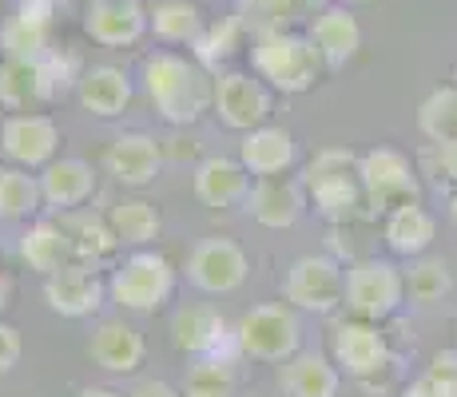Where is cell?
I'll use <instances>...</instances> for the list:
<instances>
[{
	"label": "cell",
	"mask_w": 457,
	"mask_h": 397,
	"mask_svg": "<svg viewBox=\"0 0 457 397\" xmlns=\"http://www.w3.org/2000/svg\"><path fill=\"white\" fill-rule=\"evenodd\" d=\"M144 92L167 128H195L215 103V76L179 52H155L144 64Z\"/></svg>",
	"instance_id": "obj_1"
},
{
	"label": "cell",
	"mask_w": 457,
	"mask_h": 397,
	"mask_svg": "<svg viewBox=\"0 0 457 397\" xmlns=\"http://www.w3.org/2000/svg\"><path fill=\"white\" fill-rule=\"evenodd\" d=\"M358 159L350 147H322L311 155L303 171V187L311 195L314 211L334 227H350L354 219L370 215L362 191V175H358Z\"/></svg>",
	"instance_id": "obj_2"
},
{
	"label": "cell",
	"mask_w": 457,
	"mask_h": 397,
	"mask_svg": "<svg viewBox=\"0 0 457 397\" xmlns=\"http://www.w3.org/2000/svg\"><path fill=\"white\" fill-rule=\"evenodd\" d=\"M251 68L270 92L303 95L327 72V60L306 32H267L251 40Z\"/></svg>",
	"instance_id": "obj_3"
},
{
	"label": "cell",
	"mask_w": 457,
	"mask_h": 397,
	"mask_svg": "<svg viewBox=\"0 0 457 397\" xmlns=\"http://www.w3.org/2000/svg\"><path fill=\"white\" fill-rule=\"evenodd\" d=\"M179 270L160 251H131L108 275V298L128 314H155L175 298Z\"/></svg>",
	"instance_id": "obj_4"
},
{
	"label": "cell",
	"mask_w": 457,
	"mask_h": 397,
	"mask_svg": "<svg viewBox=\"0 0 457 397\" xmlns=\"http://www.w3.org/2000/svg\"><path fill=\"white\" fill-rule=\"evenodd\" d=\"M235 346L251 361L283 366L303 350V322L291 302H262L251 306L235 326Z\"/></svg>",
	"instance_id": "obj_5"
},
{
	"label": "cell",
	"mask_w": 457,
	"mask_h": 397,
	"mask_svg": "<svg viewBox=\"0 0 457 397\" xmlns=\"http://www.w3.org/2000/svg\"><path fill=\"white\" fill-rule=\"evenodd\" d=\"M330 358L346 377H354L358 385L374 390L382 385V377L394 374V350L390 338L382 334L378 322H362V318H346L334 326L330 334Z\"/></svg>",
	"instance_id": "obj_6"
},
{
	"label": "cell",
	"mask_w": 457,
	"mask_h": 397,
	"mask_svg": "<svg viewBox=\"0 0 457 397\" xmlns=\"http://www.w3.org/2000/svg\"><path fill=\"white\" fill-rule=\"evenodd\" d=\"M406 302V270L390 259H354L346 267V310L362 322L394 318Z\"/></svg>",
	"instance_id": "obj_7"
},
{
	"label": "cell",
	"mask_w": 457,
	"mask_h": 397,
	"mask_svg": "<svg viewBox=\"0 0 457 397\" xmlns=\"http://www.w3.org/2000/svg\"><path fill=\"white\" fill-rule=\"evenodd\" d=\"M358 175H362L366 207L370 215H390L398 207L421 203V179L418 167L410 163L398 147H370L358 159Z\"/></svg>",
	"instance_id": "obj_8"
},
{
	"label": "cell",
	"mask_w": 457,
	"mask_h": 397,
	"mask_svg": "<svg viewBox=\"0 0 457 397\" xmlns=\"http://www.w3.org/2000/svg\"><path fill=\"white\" fill-rule=\"evenodd\" d=\"M283 294L295 310L327 318L338 306H346V270H342V262L334 254H303L287 270Z\"/></svg>",
	"instance_id": "obj_9"
},
{
	"label": "cell",
	"mask_w": 457,
	"mask_h": 397,
	"mask_svg": "<svg viewBox=\"0 0 457 397\" xmlns=\"http://www.w3.org/2000/svg\"><path fill=\"white\" fill-rule=\"evenodd\" d=\"M183 270H187V282L195 290L219 298V294H235V290L247 282L251 259H247V251H243L235 238L207 235L187 251V267Z\"/></svg>",
	"instance_id": "obj_10"
},
{
	"label": "cell",
	"mask_w": 457,
	"mask_h": 397,
	"mask_svg": "<svg viewBox=\"0 0 457 397\" xmlns=\"http://www.w3.org/2000/svg\"><path fill=\"white\" fill-rule=\"evenodd\" d=\"M60 123L44 112H12L0 123V152L12 167L24 171H44L48 163L60 159Z\"/></svg>",
	"instance_id": "obj_11"
},
{
	"label": "cell",
	"mask_w": 457,
	"mask_h": 397,
	"mask_svg": "<svg viewBox=\"0 0 457 397\" xmlns=\"http://www.w3.org/2000/svg\"><path fill=\"white\" fill-rule=\"evenodd\" d=\"M211 112H215L227 131L247 136V131L262 128L270 120V87L254 72H219Z\"/></svg>",
	"instance_id": "obj_12"
},
{
	"label": "cell",
	"mask_w": 457,
	"mask_h": 397,
	"mask_svg": "<svg viewBox=\"0 0 457 397\" xmlns=\"http://www.w3.org/2000/svg\"><path fill=\"white\" fill-rule=\"evenodd\" d=\"M163 171V144L147 131H124L104 152V175L128 191H144Z\"/></svg>",
	"instance_id": "obj_13"
},
{
	"label": "cell",
	"mask_w": 457,
	"mask_h": 397,
	"mask_svg": "<svg viewBox=\"0 0 457 397\" xmlns=\"http://www.w3.org/2000/svg\"><path fill=\"white\" fill-rule=\"evenodd\" d=\"M84 32L100 48H131L152 32V16L139 0H87Z\"/></svg>",
	"instance_id": "obj_14"
},
{
	"label": "cell",
	"mask_w": 457,
	"mask_h": 397,
	"mask_svg": "<svg viewBox=\"0 0 457 397\" xmlns=\"http://www.w3.org/2000/svg\"><path fill=\"white\" fill-rule=\"evenodd\" d=\"M104 298H108V278H100V270L84 267V262H72V267L44 278V302L60 318L96 314L104 306Z\"/></svg>",
	"instance_id": "obj_15"
},
{
	"label": "cell",
	"mask_w": 457,
	"mask_h": 397,
	"mask_svg": "<svg viewBox=\"0 0 457 397\" xmlns=\"http://www.w3.org/2000/svg\"><path fill=\"white\" fill-rule=\"evenodd\" d=\"M311 207V195H306L303 179H291V175H275V179H254L251 195H247V215L267 231H291L298 219Z\"/></svg>",
	"instance_id": "obj_16"
},
{
	"label": "cell",
	"mask_w": 457,
	"mask_h": 397,
	"mask_svg": "<svg viewBox=\"0 0 457 397\" xmlns=\"http://www.w3.org/2000/svg\"><path fill=\"white\" fill-rule=\"evenodd\" d=\"M251 171L239 163V159H227V155H207L195 163V175H191V191L195 199L204 203L207 211H235V207H247L251 195Z\"/></svg>",
	"instance_id": "obj_17"
},
{
	"label": "cell",
	"mask_w": 457,
	"mask_h": 397,
	"mask_svg": "<svg viewBox=\"0 0 457 397\" xmlns=\"http://www.w3.org/2000/svg\"><path fill=\"white\" fill-rule=\"evenodd\" d=\"M87 358H92L104 374L128 377L144 366L147 342L136 326L124 322V318H108V322H100L92 330V338H87Z\"/></svg>",
	"instance_id": "obj_18"
},
{
	"label": "cell",
	"mask_w": 457,
	"mask_h": 397,
	"mask_svg": "<svg viewBox=\"0 0 457 397\" xmlns=\"http://www.w3.org/2000/svg\"><path fill=\"white\" fill-rule=\"evenodd\" d=\"M239 163L251 171V179H275V175H291L298 163V144L287 128L278 123H262L239 139Z\"/></svg>",
	"instance_id": "obj_19"
},
{
	"label": "cell",
	"mask_w": 457,
	"mask_h": 397,
	"mask_svg": "<svg viewBox=\"0 0 457 397\" xmlns=\"http://www.w3.org/2000/svg\"><path fill=\"white\" fill-rule=\"evenodd\" d=\"M171 346L187 358H215L227 342V318L211 302H191L171 314Z\"/></svg>",
	"instance_id": "obj_20"
},
{
	"label": "cell",
	"mask_w": 457,
	"mask_h": 397,
	"mask_svg": "<svg viewBox=\"0 0 457 397\" xmlns=\"http://www.w3.org/2000/svg\"><path fill=\"white\" fill-rule=\"evenodd\" d=\"M96 183H100V175H96V167L87 159H76V155L56 159V163H48L40 171L44 207L60 211V215H72V211H80L96 195Z\"/></svg>",
	"instance_id": "obj_21"
},
{
	"label": "cell",
	"mask_w": 457,
	"mask_h": 397,
	"mask_svg": "<svg viewBox=\"0 0 457 397\" xmlns=\"http://www.w3.org/2000/svg\"><path fill=\"white\" fill-rule=\"evenodd\" d=\"M21 259L29 270H37L40 278L56 275V270L72 267L76 251H72V235H68L64 219H32L21 235Z\"/></svg>",
	"instance_id": "obj_22"
},
{
	"label": "cell",
	"mask_w": 457,
	"mask_h": 397,
	"mask_svg": "<svg viewBox=\"0 0 457 397\" xmlns=\"http://www.w3.org/2000/svg\"><path fill=\"white\" fill-rule=\"evenodd\" d=\"M330 0H239V21L247 24L251 40L267 32H298L311 29V21Z\"/></svg>",
	"instance_id": "obj_23"
},
{
	"label": "cell",
	"mask_w": 457,
	"mask_h": 397,
	"mask_svg": "<svg viewBox=\"0 0 457 397\" xmlns=\"http://www.w3.org/2000/svg\"><path fill=\"white\" fill-rule=\"evenodd\" d=\"M278 390L287 397H338L342 369L319 350H298L291 361L278 366Z\"/></svg>",
	"instance_id": "obj_24"
},
{
	"label": "cell",
	"mask_w": 457,
	"mask_h": 397,
	"mask_svg": "<svg viewBox=\"0 0 457 397\" xmlns=\"http://www.w3.org/2000/svg\"><path fill=\"white\" fill-rule=\"evenodd\" d=\"M76 100H80V108L87 116L116 120V116H124L131 103V79L124 68H116V64L84 68L80 84H76Z\"/></svg>",
	"instance_id": "obj_25"
},
{
	"label": "cell",
	"mask_w": 457,
	"mask_h": 397,
	"mask_svg": "<svg viewBox=\"0 0 457 397\" xmlns=\"http://www.w3.org/2000/svg\"><path fill=\"white\" fill-rule=\"evenodd\" d=\"M306 37H311L314 48L322 52L327 68H342L346 60L358 56V48H362V24H358V16L350 12V8L327 4V8H322V12L311 21Z\"/></svg>",
	"instance_id": "obj_26"
},
{
	"label": "cell",
	"mask_w": 457,
	"mask_h": 397,
	"mask_svg": "<svg viewBox=\"0 0 457 397\" xmlns=\"http://www.w3.org/2000/svg\"><path fill=\"white\" fill-rule=\"evenodd\" d=\"M382 238L398 259H421L437 238V219L429 215L421 203H410V207H398L386 215Z\"/></svg>",
	"instance_id": "obj_27"
},
{
	"label": "cell",
	"mask_w": 457,
	"mask_h": 397,
	"mask_svg": "<svg viewBox=\"0 0 457 397\" xmlns=\"http://www.w3.org/2000/svg\"><path fill=\"white\" fill-rule=\"evenodd\" d=\"M64 227H68V235H72L76 262H84V267L100 270L104 262L116 259V251H124V246H120V238H116V231H112L108 215L72 211V215H64Z\"/></svg>",
	"instance_id": "obj_28"
},
{
	"label": "cell",
	"mask_w": 457,
	"mask_h": 397,
	"mask_svg": "<svg viewBox=\"0 0 457 397\" xmlns=\"http://www.w3.org/2000/svg\"><path fill=\"white\" fill-rule=\"evenodd\" d=\"M56 84L48 79L44 64H21V60H4L0 64V108L8 112H32L37 103L52 100Z\"/></svg>",
	"instance_id": "obj_29"
},
{
	"label": "cell",
	"mask_w": 457,
	"mask_h": 397,
	"mask_svg": "<svg viewBox=\"0 0 457 397\" xmlns=\"http://www.w3.org/2000/svg\"><path fill=\"white\" fill-rule=\"evenodd\" d=\"M108 223H112V231H116L120 246H128V251H147V246L163 235L160 207H155L152 199H139V195L112 203Z\"/></svg>",
	"instance_id": "obj_30"
},
{
	"label": "cell",
	"mask_w": 457,
	"mask_h": 397,
	"mask_svg": "<svg viewBox=\"0 0 457 397\" xmlns=\"http://www.w3.org/2000/svg\"><path fill=\"white\" fill-rule=\"evenodd\" d=\"M40 211H44L40 175L12 163H0V219L4 223H32Z\"/></svg>",
	"instance_id": "obj_31"
},
{
	"label": "cell",
	"mask_w": 457,
	"mask_h": 397,
	"mask_svg": "<svg viewBox=\"0 0 457 397\" xmlns=\"http://www.w3.org/2000/svg\"><path fill=\"white\" fill-rule=\"evenodd\" d=\"M147 16H152V32L163 44H191L195 48V40L207 29V16L195 0H155Z\"/></svg>",
	"instance_id": "obj_32"
},
{
	"label": "cell",
	"mask_w": 457,
	"mask_h": 397,
	"mask_svg": "<svg viewBox=\"0 0 457 397\" xmlns=\"http://www.w3.org/2000/svg\"><path fill=\"white\" fill-rule=\"evenodd\" d=\"M0 52L4 60H21V64H44L52 56V24L29 21V16L16 12L12 21L0 29Z\"/></svg>",
	"instance_id": "obj_33"
},
{
	"label": "cell",
	"mask_w": 457,
	"mask_h": 397,
	"mask_svg": "<svg viewBox=\"0 0 457 397\" xmlns=\"http://www.w3.org/2000/svg\"><path fill=\"white\" fill-rule=\"evenodd\" d=\"M247 37H251V32H247V24L239 21V12H235V16H219V21H207L204 37L195 40V60L211 72V68L227 64V60L243 48V40H247Z\"/></svg>",
	"instance_id": "obj_34"
},
{
	"label": "cell",
	"mask_w": 457,
	"mask_h": 397,
	"mask_svg": "<svg viewBox=\"0 0 457 397\" xmlns=\"http://www.w3.org/2000/svg\"><path fill=\"white\" fill-rule=\"evenodd\" d=\"M418 128L429 144H457V84L434 87L418 108Z\"/></svg>",
	"instance_id": "obj_35"
},
{
	"label": "cell",
	"mask_w": 457,
	"mask_h": 397,
	"mask_svg": "<svg viewBox=\"0 0 457 397\" xmlns=\"http://www.w3.org/2000/svg\"><path fill=\"white\" fill-rule=\"evenodd\" d=\"M453 290V275H450V262L445 259H410V270H406V294L414 298L418 306H434L442 302L445 294Z\"/></svg>",
	"instance_id": "obj_36"
},
{
	"label": "cell",
	"mask_w": 457,
	"mask_h": 397,
	"mask_svg": "<svg viewBox=\"0 0 457 397\" xmlns=\"http://www.w3.org/2000/svg\"><path fill=\"white\" fill-rule=\"evenodd\" d=\"M187 385H215V390H235V366L219 358H199V366L191 369Z\"/></svg>",
	"instance_id": "obj_37"
},
{
	"label": "cell",
	"mask_w": 457,
	"mask_h": 397,
	"mask_svg": "<svg viewBox=\"0 0 457 397\" xmlns=\"http://www.w3.org/2000/svg\"><path fill=\"white\" fill-rule=\"evenodd\" d=\"M44 72H48V79L56 84V92H60V87H68L72 79L80 84L84 68H80V60H76L72 52H52V56L44 60Z\"/></svg>",
	"instance_id": "obj_38"
},
{
	"label": "cell",
	"mask_w": 457,
	"mask_h": 397,
	"mask_svg": "<svg viewBox=\"0 0 457 397\" xmlns=\"http://www.w3.org/2000/svg\"><path fill=\"white\" fill-rule=\"evenodd\" d=\"M21 354H24L21 330H16L12 322H4V318H0V377L12 374V369L21 366Z\"/></svg>",
	"instance_id": "obj_39"
},
{
	"label": "cell",
	"mask_w": 457,
	"mask_h": 397,
	"mask_svg": "<svg viewBox=\"0 0 457 397\" xmlns=\"http://www.w3.org/2000/svg\"><path fill=\"white\" fill-rule=\"evenodd\" d=\"M426 163H429V171H434L437 179L457 183V144H429Z\"/></svg>",
	"instance_id": "obj_40"
},
{
	"label": "cell",
	"mask_w": 457,
	"mask_h": 397,
	"mask_svg": "<svg viewBox=\"0 0 457 397\" xmlns=\"http://www.w3.org/2000/svg\"><path fill=\"white\" fill-rule=\"evenodd\" d=\"M128 397H183V390H175V385L163 382V377H144V382L131 385Z\"/></svg>",
	"instance_id": "obj_41"
},
{
	"label": "cell",
	"mask_w": 457,
	"mask_h": 397,
	"mask_svg": "<svg viewBox=\"0 0 457 397\" xmlns=\"http://www.w3.org/2000/svg\"><path fill=\"white\" fill-rule=\"evenodd\" d=\"M195 139H187V136H175V139H167L163 144V159L171 155V159H195Z\"/></svg>",
	"instance_id": "obj_42"
},
{
	"label": "cell",
	"mask_w": 457,
	"mask_h": 397,
	"mask_svg": "<svg viewBox=\"0 0 457 397\" xmlns=\"http://www.w3.org/2000/svg\"><path fill=\"white\" fill-rule=\"evenodd\" d=\"M183 397H235V390H215V385H187Z\"/></svg>",
	"instance_id": "obj_43"
},
{
	"label": "cell",
	"mask_w": 457,
	"mask_h": 397,
	"mask_svg": "<svg viewBox=\"0 0 457 397\" xmlns=\"http://www.w3.org/2000/svg\"><path fill=\"white\" fill-rule=\"evenodd\" d=\"M76 397H124V393H116V390H108V385H84Z\"/></svg>",
	"instance_id": "obj_44"
},
{
	"label": "cell",
	"mask_w": 457,
	"mask_h": 397,
	"mask_svg": "<svg viewBox=\"0 0 457 397\" xmlns=\"http://www.w3.org/2000/svg\"><path fill=\"white\" fill-rule=\"evenodd\" d=\"M8 298H12V278H8L4 270H0V310L8 306Z\"/></svg>",
	"instance_id": "obj_45"
},
{
	"label": "cell",
	"mask_w": 457,
	"mask_h": 397,
	"mask_svg": "<svg viewBox=\"0 0 457 397\" xmlns=\"http://www.w3.org/2000/svg\"><path fill=\"white\" fill-rule=\"evenodd\" d=\"M450 219H453V223H457V191H453V195H450Z\"/></svg>",
	"instance_id": "obj_46"
},
{
	"label": "cell",
	"mask_w": 457,
	"mask_h": 397,
	"mask_svg": "<svg viewBox=\"0 0 457 397\" xmlns=\"http://www.w3.org/2000/svg\"><path fill=\"white\" fill-rule=\"evenodd\" d=\"M453 84H457V68H453Z\"/></svg>",
	"instance_id": "obj_47"
},
{
	"label": "cell",
	"mask_w": 457,
	"mask_h": 397,
	"mask_svg": "<svg viewBox=\"0 0 457 397\" xmlns=\"http://www.w3.org/2000/svg\"><path fill=\"white\" fill-rule=\"evenodd\" d=\"M354 4H366V0H354Z\"/></svg>",
	"instance_id": "obj_48"
},
{
	"label": "cell",
	"mask_w": 457,
	"mask_h": 397,
	"mask_svg": "<svg viewBox=\"0 0 457 397\" xmlns=\"http://www.w3.org/2000/svg\"><path fill=\"white\" fill-rule=\"evenodd\" d=\"M251 397H254V393H251Z\"/></svg>",
	"instance_id": "obj_49"
}]
</instances>
